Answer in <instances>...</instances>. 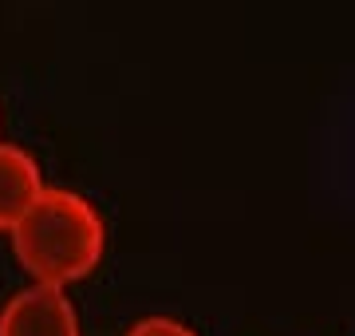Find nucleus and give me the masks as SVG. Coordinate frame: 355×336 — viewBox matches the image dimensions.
I'll use <instances>...</instances> for the list:
<instances>
[{"label": "nucleus", "mask_w": 355, "mask_h": 336, "mask_svg": "<svg viewBox=\"0 0 355 336\" xmlns=\"http://www.w3.org/2000/svg\"><path fill=\"white\" fill-rule=\"evenodd\" d=\"M8 242L32 285L67 289L99 269L107 253V221L91 198L48 182L40 202L8 233Z\"/></svg>", "instance_id": "nucleus-1"}, {"label": "nucleus", "mask_w": 355, "mask_h": 336, "mask_svg": "<svg viewBox=\"0 0 355 336\" xmlns=\"http://www.w3.org/2000/svg\"><path fill=\"white\" fill-rule=\"evenodd\" d=\"M0 336H83V328L67 289L28 281L0 305Z\"/></svg>", "instance_id": "nucleus-2"}, {"label": "nucleus", "mask_w": 355, "mask_h": 336, "mask_svg": "<svg viewBox=\"0 0 355 336\" xmlns=\"http://www.w3.org/2000/svg\"><path fill=\"white\" fill-rule=\"evenodd\" d=\"M48 190L40 158L20 142L0 139V233H12L28 210Z\"/></svg>", "instance_id": "nucleus-3"}, {"label": "nucleus", "mask_w": 355, "mask_h": 336, "mask_svg": "<svg viewBox=\"0 0 355 336\" xmlns=\"http://www.w3.org/2000/svg\"><path fill=\"white\" fill-rule=\"evenodd\" d=\"M123 336H198L186 321H178V317H166V312H154V317H139V321L130 324Z\"/></svg>", "instance_id": "nucleus-4"}]
</instances>
